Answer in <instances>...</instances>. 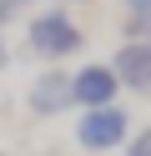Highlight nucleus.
I'll return each mask as SVG.
<instances>
[{
	"label": "nucleus",
	"instance_id": "obj_1",
	"mask_svg": "<svg viewBox=\"0 0 151 156\" xmlns=\"http://www.w3.org/2000/svg\"><path fill=\"white\" fill-rule=\"evenodd\" d=\"M25 51H35L40 61H70V55L86 51V30L76 25L70 10H35L25 25Z\"/></svg>",
	"mask_w": 151,
	"mask_h": 156
},
{
	"label": "nucleus",
	"instance_id": "obj_2",
	"mask_svg": "<svg viewBox=\"0 0 151 156\" xmlns=\"http://www.w3.org/2000/svg\"><path fill=\"white\" fill-rule=\"evenodd\" d=\"M131 131H136V126H131V111L121 101H111V106H96V111H81L76 146L91 151V156H106V151H121Z\"/></svg>",
	"mask_w": 151,
	"mask_h": 156
},
{
	"label": "nucleus",
	"instance_id": "obj_3",
	"mask_svg": "<svg viewBox=\"0 0 151 156\" xmlns=\"http://www.w3.org/2000/svg\"><path fill=\"white\" fill-rule=\"evenodd\" d=\"M121 96V81L116 71H111L106 61H86L70 71V101L81 106V111H96V106H111Z\"/></svg>",
	"mask_w": 151,
	"mask_h": 156
},
{
	"label": "nucleus",
	"instance_id": "obj_4",
	"mask_svg": "<svg viewBox=\"0 0 151 156\" xmlns=\"http://www.w3.org/2000/svg\"><path fill=\"white\" fill-rule=\"evenodd\" d=\"M111 71H116L121 91H136V96H151V41H121V51L111 55Z\"/></svg>",
	"mask_w": 151,
	"mask_h": 156
},
{
	"label": "nucleus",
	"instance_id": "obj_5",
	"mask_svg": "<svg viewBox=\"0 0 151 156\" xmlns=\"http://www.w3.org/2000/svg\"><path fill=\"white\" fill-rule=\"evenodd\" d=\"M25 106L35 116H60V111H70V71H40L35 81H30V91H25Z\"/></svg>",
	"mask_w": 151,
	"mask_h": 156
},
{
	"label": "nucleus",
	"instance_id": "obj_6",
	"mask_svg": "<svg viewBox=\"0 0 151 156\" xmlns=\"http://www.w3.org/2000/svg\"><path fill=\"white\" fill-rule=\"evenodd\" d=\"M121 41H151V5H126V15H121Z\"/></svg>",
	"mask_w": 151,
	"mask_h": 156
},
{
	"label": "nucleus",
	"instance_id": "obj_7",
	"mask_svg": "<svg viewBox=\"0 0 151 156\" xmlns=\"http://www.w3.org/2000/svg\"><path fill=\"white\" fill-rule=\"evenodd\" d=\"M121 151H126V156H151V126H141V131H131Z\"/></svg>",
	"mask_w": 151,
	"mask_h": 156
},
{
	"label": "nucleus",
	"instance_id": "obj_8",
	"mask_svg": "<svg viewBox=\"0 0 151 156\" xmlns=\"http://www.w3.org/2000/svg\"><path fill=\"white\" fill-rule=\"evenodd\" d=\"M10 20H15V0H0V30H5Z\"/></svg>",
	"mask_w": 151,
	"mask_h": 156
},
{
	"label": "nucleus",
	"instance_id": "obj_9",
	"mask_svg": "<svg viewBox=\"0 0 151 156\" xmlns=\"http://www.w3.org/2000/svg\"><path fill=\"white\" fill-rule=\"evenodd\" d=\"M126 5H151V0H126Z\"/></svg>",
	"mask_w": 151,
	"mask_h": 156
},
{
	"label": "nucleus",
	"instance_id": "obj_10",
	"mask_svg": "<svg viewBox=\"0 0 151 156\" xmlns=\"http://www.w3.org/2000/svg\"><path fill=\"white\" fill-rule=\"evenodd\" d=\"M0 156H5V151H0Z\"/></svg>",
	"mask_w": 151,
	"mask_h": 156
}]
</instances>
